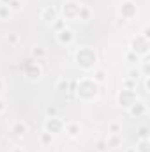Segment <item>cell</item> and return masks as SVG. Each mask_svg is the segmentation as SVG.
<instances>
[{"label":"cell","mask_w":150,"mask_h":152,"mask_svg":"<svg viewBox=\"0 0 150 152\" xmlns=\"http://www.w3.org/2000/svg\"><path fill=\"white\" fill-rule=\"evenodd\" d=\"M74 94L79 103H92L99 96V83H95L90 76H83L76 81Z\"/></svg>","instance_id":"1"},{"label":"cell","mask_w":150,"mask_h":152,"mask_svg":"<svg viewBox=\"0 0 150 152\" xmlns=\"http://www.w3.org/2000/svg\"><path fill=\"white\" fill-rule=\"evenodd\" d=\"M74 62L81 71H94L97 62H99V55L92 46H79L74 51Z\"/></svg>","instance_id":"2"},{"label":"cell","mask_w":150,"mask_h":152,"mask_svg":"<svg viewBox=\"0 0 150 152\" xmlns=\"http://www.w3.org/2000/svg\"><path fill=\"white\" fill-rule=\"evenodd\" d=\"M129 51H133L138 58H141V57H147L150 55V41L149 39H145L143 36H136V37L131 39V44H129Z\"/></svg>","instance_id":"3"},{"label":"cell","mask_w":150,"mask_h":152,"mask_svg":"<svg viewBox=\"0 0 150 152\" xmlns=\"http://www.w3.org/2000/svg\"><path fill=\"white\" fill-rule=\"evenodd\" d=\"M79 7H81V4L76 2V0H67V2H64L62 7H60V12H62L64 20H66V21H78Z\"/></svg>","instance_id":"4"},{"label":"cell","mask_w":150,"mask_h":152,"mask_svg":"<svg viewBox=\"0 0 150 152\" xmlns=\"http://www.w3.org/2000/svg\"><path fill=\"white\" fill-rule=\"evenodd\" d=\"M60 18V9L57 5H44L41 9V14H39V20L44 23V25H53L57 20Z\"/></svg>","instance_id":"5"},{"label":"cell","mask_w":150,"mask_h":152,"mask_svg":"<svg viewBox=\"0 0 150 152\" xmlns=\"http://www.w3.org/2000/svg\"><path fill=\"white\" fill-rule=\"evenodd\" d=\"M55 39H57V42L60 44V46H73L74 44V41H76V34H74V30L71 28V27H64L62 30H58V32H55Z\"/></svg>","instance_id":"6"},{"label":"cell","mask_w":150,"mask_h":152,"mask_svg":"<svg viewBox=\"0 0 150 152\" xmlns=\"http://www.w3.org/2000/svg\"><path fill=\"white\" fill-rule=\"evenodd\" d=\"M140 97H138V92L136 90H127V88H122L120 92H118V96H117V103H118V106H122L124 110H127L134 101H138Z\"/></svg>","instance_id":"7"},{"label":"cell","mask_w":150,"mask_h":152,"mask_svg":"<svg viewBox=\"0 0 150 152\" xmlns=\"http://www.w3.org/2000/svg\"><path fill=\"white\" fill-rule=\"evenodd\" d=\"M118 12H120V18H122V20L131 21V20L136 16L138 7H136V4H134L133 0H124V2L120 4V7H118Z\"/></svg>","instance_id":"8"},{"label":"cell","mask_w":150,"mask_h":152,"mask_svg":"<svg viewBox=\"0 0 150 152\" xmlns=\"http://www.w3.org/2000/svg\"><path fill=\"white\" fill-rule=\"evenodd\" d=\"M23 73H25V76H27L28 80L37 81L39 78L42 76V69H41V66H39L37 60H28L27 64H23Z\"/></svg>","instance_id":"9"},{"label":"cell","mask_w":150,"mask_h":152,"mask_svg":"<svg viewBox=\"0 0 150 152\" xmlns=\"http://www.w3.org/2000/svg\"><path fill=\"white\" fill-rule=\"evenodd\" d=\"M127 113L131 115V117H134V118H141V117H145V115L149 113V106H147L145 101L138 99V101H134V103L127 108Z\"/></svg>","instance_id":"10"},{"label":"cell","mask_w":150,"mask_h":152,"mask_svg":"<svg viewBox=\"0 0 150 152\" xmlns=\"http://www.w3.org/2000/svg\"><path fill=\"white\" fill-rule=\"evenodd\" d=\"M64 120H60L58 117H48L46 122H44V131L51 133V134H57V133H62L64 131Z\"/></svg>","instance_id":"11"},{"label":"cell","mask_w":150,"mask_h":152,"mask_svg":"<svg viewBox=\"0 0 150 152\" xmlns=\"http://www.w3.org/2000/svg\"><path fill=\"white\" fill-rule=\"evenodd\" d=\"M27 133H28V126H27L23 120L12 122V126H11V134H12L14 138H23Z\"/></svg>","instance_id":"12"},{"label":"cell","mask_w":150,"mask_h":152,"mask_svg":"<svg viewBox=\"0 0 150 152\" xmlns=\"http://www.w3.org/2000/svg\"><path fill=\"white\" fill-rule=\"evenodd\" d=\"M64 131L69 138H78L81 133V124L79 122H67V124H64Z\"/></svg>","instance_id":"13"},{"label":"cell","mask_w":150,"mask_h":152,"mask_svg":"<svg viewBox=\"0 0 150 152\" xmlns=\"http://www.w3.org/2000/svg\"><path fill=\"white\" fill-rule=\"evenodd\" d=\"M90 18H92V9H90L88 5L81 4V7H79V12H78V21H81V23H87V21H90Z\"/></svg>","instance_id":"14"},{"label":"cell","mask_w":150,"mask_h":152,"mask_svg":"<svg viewBox=\"0 0 150 152\" xmlns=\"http://www.w3.org/2000/svg\"><path fill=\"white\" fill-rule=\"evenodd\" d=\"M104 142H106L108 149H117L122 145V136L120 134H108V138H104Z\"/></svg>","instance_id":"15"},{"label":"cell","mask_w":150,"mask_h":152,"mask_svg":"<svg viewBox=\"0 0 150 152\" xmlns=\"http://www.w3.org/2000/svg\"><path fill=\"white\" fill-rule=\"evenodd\" d=\"M140 73H141V76L145 78V76H150V55H147V57H141V60H140Z\"/></svg>","instance_id":"16"},{"label":"cell","mask_w":150,"mask_h":152,"mask_svg":"<svg viewBox=\"0 0 150 152\" xmlns=\"http://www.w3.org/2000/svg\"><path fill=\"white\" fill-rule=\"evenodd\" d=\"M106 76H108V73H106L104 69H94V73H92L90 78H92L95 83H99V85H101V83H104V81H106Z\"/></svg>","instance_id":"17"},{"label":"cell","mask_w":150,"mask_h":152,"mask_svg":"<svg viewBox=\"0 0 150 152\" xmlns=\"http://www.w3.org/2000/svg\"><path fill=\"white\" fill-rule=\"evenodd\" d=\"M46 55H48V51H46V48H42V46H36L34 50H32V58H36V60H42V58H46Z\"/></svg>","instance_id":"18"},{"label":"cell","mask_w":150,"mask_h":152,"mask_svg":"<svg viewBox=\"0 0 150 152\" xmlns=\"http://www.w3.org/2000/svg\"><path fill=\"white\" fill-rule=\"evenodd\" d=\"M136 87H138V81H136V80H133V78H129V76H125V78L122 80V88L136 90Z\"/></svg>","instance_id":"19"},{"label":"cell","mask_w":150,"mask_h":152,"mask_svg":"<svg viewBox=\"0 0 150 152\" xmlns=\"http://www.w3.org/2000/svg\"><path fill=\"white\" fill-rule=\"evenodd\" d=\"M136 134H138V140H149V134H150V129L149 126L141 124L138 129H136Z\"/></svg>","instance_id":"20"},{"label":"cell","mask_w":150,"mask_h":152,"mask_svg":"<svg viewBox=\"0 0 150 152\" xmlns=\"http://www.w3.org/2000/svg\"><path fill=\"white\" fill-rule=\"evenodd\" d=\"M134 149L136 152H150V140H138Z\"/></svg>","instance_id":"21"},{"label":"cell","mask_w":150,"mask_h":152,"mask_svg":"<svg viewBox=\"0 0 150 152\" xmlns=\"http://www.w3.org/2000/svg\"><path fill=\"white\" fill-rule=\"evenodd\" d=\"M69 80L67 78H60L58 81H57V90L58 92H69Z\"/></svg>","instance_id":"22"},{"label":"cell","mask_w":150,"mask_h":152,"mask_svg":"<svg viewBox=\"0 0 150 152\" xmlns=\"http://www.w3.org/2000/svg\"><path fill=\"white\" fill-rule=\"evenodd\" d=\"M11 14H12L11 9H9L5 4H0V20H2V21H7V20L11 18Z\"/></svg>","instance_id":"23"},{"label":"cell","mask_w":150,"mask_h":152,"mask_svg":"<svg viewBox=\"0 0 150 152\" xmlns=\"http://www.w3.org/2000/svg\"><path fill=\"white\" fill-rule=\"evenodd\" d=\"M39 142H41L42 145H51V142H53V134H51V133H48V131H44V133H41Z\"/></svg>","instance_id":"24"},{"label":"cell","mask_w":150,"mask_h":152,"mask_svg":"<svg viewBox=\"0 0 150 152\" xmlns=\"http://www.w3.org/2000/svg\"><path fill=\"white\" fill-rule=\"evenodd\" d=\"M122 131V126L118 122H110L108 124V134H120Z\"/></svg>","instance_id":"25"},{"label":"cell","mask_w":150,"mask_h":152,"mask_svg":"<svg viewBox=\"0 0 150 152\" xmlns=\"http://www.w3.org/2000/svg\"><path fill=\"white\" fill-rule=\"evenodd\" d=\"M21 0H11L9 4H7V7L11 9V12H18V11H21Z\"/></svg>","instance_id":"26"},{"label":"cell","mask_w":150,"mask_h":152,"mask_svg":"<svg viewBox=\"0 0 150 152\" xmlns=\"http://www.w3.org/2000/svg\"><path fill=\"white\" fill-rule=\"evenodd\" d=\"M64 27H66V20H60V18H58V20H57V21H55V23L51 25V28H55V32L62 30Z\"/></svg>","instance_id":"27"},{"label":"cell","mask_w":150,"mask_h":152,"mask_svg":"<svg viewBox=\"0 0 150 152\" xmlns=\"http://www.w3.org/2000/svg\"><path fill=\"white\" fill-rule=\"evenodd\" d=\"M44 113H46V117H58V110L55 106H46Z\"/></svg>","instance_id":"28"},{"label":"cell","mask_w":150,"mask_h":152,"mask_svg":"<svg viewBox=\"0 0 150 152\" xmlns=\"http://www.w3.org/2000/svg\"><path fill=\"white\" fill-rule=\"evenodd\" d=\"M95 151H97V152H106V151H108L106 142H104V140H99V142L95 143Z\"/></svg>","instance_id":"29"},{"label":"cell","mask_w":150,"mask_h":152,"mask_svg":"<svg viewBox=\"0 0 150 152\" xmlns=\"http://www.w3.org/2000/svg\"><path fill=\"white\" fill-rule=\"evenodd\" d=\"M127 76H129V78H133V80H136V81H138V80H140V76H141V73H140V69H131V71H129V73H127Z\"/></svg>","instance_id":"30"},{"label":"cell","mask_w":150,"mask_h":152,"mask_svg":"<svg viewBox=\"0 0 150 152\" xmlns=\"http://www.w3.org/2000/svg\"><path fill=\"white\" fill-rule=\"evenodd\" d=\"M7 41H9V44H18L20 42V36L18 34H9V37H7Z\"/></svg>","instance_id":"31"},{"label":"cell","mask_w":150,"mask_h":152,"mask_svg":"<svg viewBox=\"0 0 150 152\" xmlns=\"http://www.w3.org/2000/svg\"><path fill=\"white\" fill-rule=\"evenodd\" d=\"M140 36H143L145 39H149V41H150V27H149V25H145V27L141 28V34H140Z\"/></svg>","instance_id":"32"},{"label":"cell","mask_w":150,"mask_h":152,"mask_svg":"<svg viewBox=\"0 0 150 152\" xmlns=\"http://www.w3.org/2000/svg\"><path fill=\"white\" fill-rule=\"evenodd\" d=\"M125 57H127V62H140V58H138L133 51H127V55H125Z\"/></svg>","instance_id":"33"},{"label":"cell","mask_w":150,"mask_h":152,"mask_svg":"<svg viewBox=\"0 0 150 152\" xmlns=\"http://www.w3.org/2000/svg\"><path fill=\"white\" fill-rule=\"evenodd\" d=\"M5 108H7V106H5V101H4V99L0 97V115L5 112Z\"/></svg>","instance_id":"34"},{"label":"cell","mask_w":150,"mask_h":152,"mask_svg":"<svg viewBox=\"0 0 150 152\" xmlns=\"http://www.w3.org/2000/svg\"><path fill=\"white\" fill-rule=\"evenodd\" d=\"M11 152H25V151H23V147H12Z\"/></svg>","instance_id":"35"},{"label":"cell","mask_w":150,"mask_h":152,"mask_svg":"<svg viewBox=\"0 0 150 152\" xmlns=\"http://www.w3.org/2000/svg\"><path fill=\"white\" fill-rule=\"evenodd\" d=\"M125 152H136V149H134V147H129V149H127Z\"/></svg>","instance_id":"36"},{"label":"cell","mask_w":150,"mask_h":152,"mask_svg":"<svg viewBox=\"0 0 150 152\" xmlns=\"http://www.w3.org/2000/svg\"><path fill=\"white\" fill-rule=\"evenodd\" d=\"M0 90H4V80L0 78Z\"/></svg>","instance_id":"37"},{"label":"cell","mask_w":150,"mask_h":152,"mask_svg":"<svg viewBox=\"0 0 150 152\" xmlns=\"http://www.w3.org/2000/svg\"><path fill=\"white\" fill-rule=\"evenodd\" d=\"M9 2H11V0H0V4H5V5H7Z\"/></svg>","instance_id":"38"}]
</instances>
